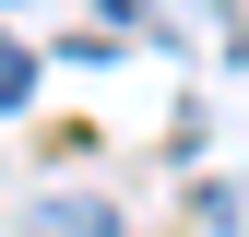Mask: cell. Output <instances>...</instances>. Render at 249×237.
Returning a JSON list of instances; mask_svg holds the SVG:
<instances>
[{"instance_id": "obj_2", "label": "cell", "mask_w": 249, "mask_h": 237, "mask_svg": "<svg viewBox=\"0 0 249 237\" xmlns=\"http://www.w3.org/2000/svg\"><path fill=\"white\" fill-rule=\"evenodd\" d=\"M24 95H36V59H24L12 36H0V107H24Z\"/></svg>"}, {"instance_id": "obj_1", "label": "cell", "mask_w": 249, "mask_h": 237, "mask_svg": "<svg viewBox=\"0 0 249 237\" xmlns=\"http://www.w3.org/2000/svg\"><path fill=\"white\" fill-rule=\"evenodd\" d=\"M24 237H119V214H107L95 190H48L36 214H24Z\"/></svg>"}]
</instances>
